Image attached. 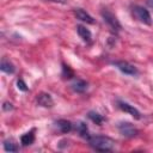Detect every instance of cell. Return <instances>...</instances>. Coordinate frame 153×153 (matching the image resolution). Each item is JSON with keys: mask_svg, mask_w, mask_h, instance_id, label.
<instances>
[{"mask_svg": "<svg viewBox=\"0 0 153 153\" xmlns=\"http://www.w3.org/2000/svg\"><path fill=\"white\" fill-rule=\"evenodd\" d=\"M62 76H63V79H72L74 76V73L68 66L62 65Z\"/></svg>", "mask_w": 153, "mask_h": 153, "instance_id": "17", "label": "cell"}, {"mask_svg": "<svg viewBox=\"0 0 153 153\" xmlns=\"http://www.w3.org/2000/svg\"><path fill=\"white\" fill-rule=\"evenodd\" d=\"M76 32H78L79 37H80L85 43H90V42L92 41V33H91V31H90L86 26H84V25H81V24L76 25Z\"/></svg>", "mask_w": 153, "mask_h": 153, "instance_id": "11", "label": "cell"}, {"mask_svg": "<svg viewBox=\"0 0 153 153\" xmlns=\"http://www.w3.org/2000/svg\"><path fill=\"white\" fill-rule=\"evenodd\" d=\"M87 142L91 148L98 152H110L115 148V141L104 135H90L87 137Z\"/></svg>", "mask_w": 153, "mask_h": 153, "instance_id": "1", "label": "cell"}, {"mask_svg": "<svg viewBox=\"0 0 153 153\" xmlns=\"http://www.w3.org/2000/svg\"><path fill=\"white\" fill-rule=\"evenodd\" d=\"M87 117H88L93 123H96L97 126H102V123L105 121L104 116H103V115H100V114H99V112H97V111H88Z\"/></svg>", "mask_w": 153, "mask_h": 153, "instance_id": "15", "label": "cell"}, {"mask_svg": "<svg viewBox=\"0 0 153 153\" xmlns=\"http://www.w3.org/2000/svg\"><path fill=\"white\" fill-rule=\"evenodd\" d=\"M100 14H102L103 20L108 24V26H109L114 32H117V31H120V30L122 29V26H121V24H120V22H118V19H117V17H116L111 11H109L108 8H103L102 12H100Z\"/></svg>", "mask_w": 153, "mask_h": 153, "instance_id": "3", "label": "cell"}, {"mask_svg": "<svg viewBox=\"0 0 153 153\" xmlns=\"http://www.w3.org/2000/svg\"><path fill=\"white\" fill-rule=\"evenodd\" d=\"M71 88L76 92V93H84L87 88H88V84L87 81H85L84 79H80V78H74L72 84H71Z\"/></svg>", "mask_w": 153, "mask_h": 153, "instance_id": "7", "label": "cell"}, {"mask_svg": "<svg viewBox=\"0 0 153 153\" xmlns=\"http://www.w3.org/2000/svg\"><path fill=\"white\" fill-rule=\"evenodd\" d=\"M2 110L4 111H10V110H13V105L8 102H5L4 105H2Z\"/></svg>", "mask_w": 153, "mask_h": 153, "instance_id": "19", "label": "cell"}, {"mask_svg": "<svg viewBox=\"0 0 153 153\" xmlns=\"http://www.w3.org/2000/svg\"><path fill=\"white\" fill-rule=\"evenodd\" d=\"M2 146L6 152H18L19 151V147L13 139H6L2 143Z\"/></svg>", "mask_w": 153, "mask_h": 153, "instance_id": "16", "label": "cell"}, {"mask_svg": "<svg viewBox=\"0 0 153 153\" xmlns=\"http://www.w3.org/2000/svg\"><path fill=\"white\" fill-rule=\"evenodd\" d=\"M117 106H118V109H121L122 111H124V112L129 114L130 116H133L135 120H140V118H141L140 111H139L134 105H130L129 103L123 102V100H117Z\"/></svg>", "mask_w": 153, "mask_h": 153, "instance_id": "6", "label": "cell"}, {"mask_svg": "<svg viewBox=\"0 0 153 153\" xmlns=\"http://www.w3.org/2000/svg\"><path fill=\"white\" fill-rule=\"evenodd\" d=\"M75 130L78 131L79 136H81V137H84V139H86V140H87V137L90 136L88 127H87V124H86L85 122H82V121H79V122L75 123Z\"/></svg>", "mask_w": 153, "mask_h": 153, "instance_id": "13", "label": "cell"}, {"mask_svg": "<svg viewBox=\"0 0 153 153\" xmlns=\"http://www.w3.org/2000/svg\"><path fill=\"white\" fill-rule=\"evenodd\" d=\"M147 4H148V6L151 8H153V0H147Z\"/></svg>", "mask_w": 153, "mask_h": 153, "instance_id": "21", "label": "cell"}, {"mask_svg": "<svg viewBox=\"0 0 153 153\" xmlns=\"http://www.w3.org/2000/svg\"><path fill=\"white\" fill-rule=\"evenodd\" d=\"M36 102L39 106H43V108H51L54 105V100H53L51 96L45 92H41L39 94H37Z\"/></svg>", "mask_w": 153, "mask_h": 153, "instance_id": "8", "label": "cell"}, {"mask_svg": "<svg viewBox=\"0 0 153 153\" xmlns=\"http://www.w3.org/2000/svg\"><path fill=\"white\" fill-rule=\"evenodd\" d=\"M73 13H74V16H75L76 19H79V20H81L84 23H87V24H94V19L85 10L78 7V8H74L73 10Z\"/></svg>", "mask_w": 153, "mask_h": 153, "instance_id": "9", "label": "cell"}, {"mask_svg": "<svg viewBox=\"0 0 153 153\" xmlns=\"http://www.w3.org/2000/svg\"><path fill=\"white\" fill-rule=\"evenodd\" d=\"M0 69H1L4 73H7V74H13V73L16 72L14 65H13L10 60H7L6 57H2L1 63H0Z\"/></svg>", "mask_w": 153, "mask_h": 153, "instance_id": "12", "label": "cell"}, {"mask_svg": "<svg viewBox=\"0 0 153 153\" xmlns=\"http://www.w3.org/2000/svg\"><path fill=\"white\" fill-rule=\"evenodd\" d=\"M130 12H131V16L140 23L146 24V25L152 24V17H151L148 10H146L145 7H142L140 5H133L130 7Z\"/></svg>", "mask_w": 153, "mask_h": 153, "instance_id": "2", "label": "cell"}, {"mask_svg": "<svg viewBox=\"0 0 153 153\" xmlns=\"http://www.w3.org/2000/svg\"><path fill=\"white\" fill-rule=\"evenodd\" d=\"M55 126H56L57 130L60 133H62V134H67V133L72 131V129H73V123L71 121L63 120V118L62 120H57L55 122Z\"/></svg>", "mask_w": 153, "mask_h": 153, "instance_id": "10", "label": "cell"}, {"mask_svg": "<svg viewBox=\"0 0 153 153\" xmlns=\"http://www.w3.org/2000/svg\"><path fill=\"white\" fill-rule=\"evenodd\" d=\"M47 1H51V2H57V4H66L67 0H47Z\"/></svg>", "mask_w": 153, "mask_h": 153, "instance_id": "20", "label": "cell"}, {"mask_svg": "<svg viewBox=\"0 0 153 153\" xmlns=\"http://www.w3.org/2000/svg\"><path fill=\"white\" fill-rule=\"evenodd\" d=\"M33 141H35V129H31L20 136V142L23 146H30L33 143Z\"/></svg>", "mask_w": 153, "mask_h": 153, "instance_id": "14", "label": "cell"}, {"mask_svg": "<svg viewBox=\"0 0 153 153\" xmlns=\"http://www.w3.org/2000/svg\"><path fill=\"white\" fill-rule=\"evenodd\" d=\"M17 87H18V90H20V91H23V92H26V91L29 90L23 79H18V80H17Z\"/></svg>", "mask_w": 153, "mask_h": 153, "instance_id": "18", "label": "cell"}, {"mask_svg": "<svg viewBox=\"0 0 153 153\" xmlns=\"http://www.w3.org/2000/svg\"><path fill=\"white\" fill-rule=\"evenodd\" d=\"M112 65H114L118 71H121L123 74H126V75L136 76V75L139 74L137 68H136L134 65H131V63H129V62H127V61H122V60H121V61H114Z\"/></svg>", "mask_w": 153, "mask_h": 153, "instance_id": "4", "label": "cell"}, {"mask_svg": "<svg viewBox=\"0 0 153 153\" xmlns=\"http://www.w3.org/2000/svg\"><path fill=\"white\" fill-rule=\"evenodd\" d=\"M117 129L124 137H135L139 134V129L129 122H120L117 124Z\"/></svg>", "mask_w": 153, "mask_h": 153, "instance_id": "5", "label": "cell"}]
</instances>
